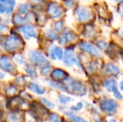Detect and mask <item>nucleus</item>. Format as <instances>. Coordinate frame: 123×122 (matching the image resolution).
I'll use <instances>...</instances> for the list:
<instances>
[{
    "label": "nucleus",
    "mask_w": 123,
    "mask_h": 122,
    "mask_svg": "<svg viewBox=\"0 0 123 122\" xmlns=\"http://www.w3.org/2000/svg\"><path fill=\"white\" fill-rule=\"evenodd\" d=\"M46 37L50 40H56V39H58V34L54 30L49 29L46 32Z\"/></svg>",
    "instance_id": "4be33fe9"
},
{
    "label": "nucleus",
    "mask_w": 123,
    "mask_h": 122,
    "mask_svg": "<svg viewBox=\"0 0 123 122\" xmlns=\"http://www.w3.org/2000/svg\"><path fill=\"white\" fill-rule=\"evenodd\" d=\"M114 1H115L116 3H122L123 0H114Z\"/></svg>",
    "instance_id": "e433bc0d"
},
{
    "label": "nucleus",
    "mask_w": 123,
    "mask_h": 122,
    "mask_svg": "<svg viewBox=\"0 0 123 122\" xmlns=\"http://www.w3.org/2000/svg\"><path fill=\"white\" fill-rule=\"evenodd\" d=\"M117 86V81L114 79H107L104 82V87L108 90L109 92H111L114 87Z\"/></svg>",
    "instance_id": "dca6fc26"
},
{
    "label": "nucleus",
    "mask_w": 123,
    "mask_h": 122,
    "mask_svg": "<svg viewBox=\"0 0 123 122\" xmlns=\"http://www.w3.org/2000/svg\"><path fill=\"white\" fill-rule=\"evenodd\" d=\"M29 89L32 92L35 93V94H39V95L44 94V93H45V89H44V87L39 85V84H37V83H34V82L29 84Z\"/></svg>",
    "instance_id": "2eb2a0df"
},
{
    "label": "nucleus",
    "mask_w": 123,
    "mask_h": 122,
    "mask_svg": "<svg viewBox=\"0 0 123 122\" xmlns=\"http://www.w3.org/2000/svg\"><path fill=\"white\" fill-rule=\"evenodd\" d=\"M22 45V40L18 35L11 34L8 36L5 42L6 50L8 52H13V51L18 49Z\"/></svg>",
    "instance_id": "f03ea898"
},
{
    "label": "nucleus",
    "mask_w": 123,
    "mask_h": 122,
    "mask_svg": "<svg viewBox=\"0 0 123 122\" xmlns=\"http://www.w3.org/2000/svg\"><path fill=\"white\" fill-rule=\"evenodd\" d=\"M52 49H53L54 54H55V56L56 59H58L59 60L63 59L64 52H63V49H62L61 48L59 47V46H55V47H53Z\"/></svg>",
    "instance_id": "a211bd4d"
},
{
    "label": "nucleus",
    "mask_w": 123,
    "mask_h": 122,
    "mask_svg": "<svg viewBox=\"0 0 123 122\" xmlns=\"http://www.w3.org/2000/svg\"><path fill=\"white\" fill-rule=\"evenodd\" d=\"M75 40H76V35L74 34V33L70 29H66L62 34L61 37L60 38V44L65 45V44H68V43L73 42V41Z\"/></svg>",
    "instance_id": "9b49d317"
},
{
    "label": "nucleus",
    "mask_w": 123,
    "mask_h": 122,
    "mask_svg": "<svg viewBox=\"0 0 123 122\" xmlns=\"http://www.w3.org/2000/svg\"><path fill=\"white\" fill-rule=\"evenodd\" d=\"M3 77H4V75H3V73H1V72H0V78H3Z\"/></svg>",
    "instance_id": "4c0bfd02"
},
{
    "label": "nucleus",
    "mask_w": 123,
    "mask_h": 122,
    "mask_svg": "<svg viewBox=\"0 0 123 122\" xmlns=\"http://www.w3.org/2000/svg\"><path fill=\"white\" fill-rule=\"evenodd\" d=\"M40 102H41V104H42L45 108H47V109L53 110V109H55V105L54 104V103H52L51 101L48 100V99H45V98H40Z\"/></svg>",
    "instance_id": "aec40b11"
},
{
    "label": "nucleus",
    "mask_w": 123,
    "mask_h": 122,
    "mask_svg": "<svg viewBox=\"0 0 123 122\" xmlns=\"http://www.w3.org/2000/svg\"><path fill=\"white\" fill-rule=\"evenodd\" d=\"M50 69H51V67L48 66V65H44V66H43L42 68H41L40 70V73L42 74L43 75H47L48 74H49L50 72Z\"/></svg>",
    "instance_id": "cd10ccee"
},
{
    "label": "nucleus",
    "mask_w": 123,
    "mask_h": 122,
    "mask_svg": "<svg viewBox=\"0 0 123 122\" xmlns=\"http://www.w3.org/2000/svg\"><path fill=\"white\" fill-rule=\"evenodd\" d=\"M118 12H119V13L122 15V16H123V4H122V5H120V6H119Z\"/></svg>",
    "instance_id": "f704fd0d"
},
{
    "label": "nucleus",
    "mask_w": 123,
    "mask_h": 122,
    "mask_svg": "<svg viewBox=\"0 0 123 122\" xmlns=\"http://www.w3.org/2000/svg\"><path fill=\"white\" fill-rule=\"evenodd\" d=\"M120 88H121V90L123 91V80H122V82L120 83Z\"/></svg>",
    "instance_id": "c9c22d12"
},
{
    "label": "nucleus",
    "mask_w": 123,
    "mask_h": 122,
    "mask_svg": "<svg viewBox=\"0 0 123 122\" xmlns=\"http://www.w3.org/2000/svg\"><path fill=\"white\" fill-rule=\"evenodd\" d=\"M51 77L55 81H60V80H65L68 75L65 70H61V69H55L52 72Z\"/></svg>",
    "instance_id": "4468645a"
},
{
    "label": "nucleus",
    "mask_w": 123,
    "mask_h": 122,
    "mask_svg": "<svg viewBox=\"0 0 123 122\" xmlns=\"http://www.w3.org/2000/svg\"><path fill=\"white\" fill-rule=\"evenodd\" d=\"M16 92H17V88L15 86H13V85H11V86H8V89L6 90L7 94H8V95H9V96L14 95Z\"/></svg>",
    "instance_id": "a878e982"
},
{
    "label": "nucleus",
    "mask_w": 123,
    "mask_h": 122,
    "mask_svg": "<svg viewBox=\"0 0 123 122\" xmlns=\"http://www.w3.org/2000/svg\"><path fill=\"white\" fill-rule=\"evenodd\" d=\"M64 63H65V65H67L69 67L74 64L77 67H79V68H82L79 59L76 57L74 51L71 49H67L66 51H65V56H64Z\"/></svg>",
    "instance_id": "7ed1b4c3"
},
{
    "label": "nucleus",
    "mask_w": 123,
    "mask_h": 122,
    "mask_svg": "<svg viewBox=\"0 0 123 122\" xmlns=\"http://www.w3.org/2000/svg\"><path fill=\"white\" fill-rule=\"evenodd\" d=\"M102 72H103V74H106V75H119L120 69L113 64H105L102 67Z\"/></svg>",
    "instance_id": "ddd939ff"
},
{
    "label": "nucleus",
    "mask_w": 123,
    "mask_h": 122,
    "mask_svg": "<svg viewBox=\"0 0 123 122\" xmlns=\"http://www.w3.org/2000/svg\"><path fill=\"white\" fill-rule=\"evenodd\" d=\"M29 59L31 60V62H33V63L37 65H39V66L42 65V67H43L48 64V60L44 56V54H41L39 51H35V50L29 51Z\"/></svg>",
    "instance_id": "39448f33"
},
{
    "label": "nucleus",
    "mask_w": 123,
    "mask_h": 122,
    "mask_svg": "<svg viewBox=\"0 0 123 122\" xmlns=\"http://www.w3.org/2000/svg\"><path fill=\"white\" fill-rule=\"evenodd\" d=\"M55 29L57 31H60L63 29V21H58L55 23Z\"/></svg>",
    "instance_id": "7c9ffc66"
},
{
    "label": "nucleus",
    "mask_w": 123,
    "mask_h": 122,
    "mask_svg": "<svg viewBox=\"0 0 123 122\" xmlns=\"http://www.w3.org/2000/svg\"><path fill=\"white\" fill-rule=\"evenodd\" d=\"M25 116H22L19 110H12L6 116L5 122H24Z\"/></svg>",
    "instance_id": "f8f14e48"
},
{
    "label": "nucleus",
    "mask_w": 123,
    "mask_h": 122,
    "mask_svg": "<svg viewBox=\"0 0 123 122\" xmlns=\"http://www.w3.org/2000/svg\"><path fill=\"white\" fill-rule=\"evenodd\" d=\"M120 34H121V35H122V37H123V29H122L120 31Z\"/></svg>",
    "instance_id": "58836bf2"
},
{
    "label": "nucleus",
    "mask_w": 123,
    "mask_h": 122,
    "mask_svg": "<svg viewBox=\"0 0 123 122\" xmlns=\"http://www.w3.org/2000/svg\"><path fill=\"white\" fill-rule=\"evenodd\" d=\"M47 12L49 14V16L53 18H59L63 14L62 8L56 3H49L47 8Z\"/></svg>",
    "instance_id": "0eeeda50"
},
{
    "label": "nucleus",
    "mask_w": 123,
    "mask_h": 122,
    "mask_svg": "<svg viewBox=\"0 0 123 122\" xmlns=\"http://www.w3.org/2000/svg\"><path fill=\"white\" fill-rule=\"evenodd\" d=\"M47 122H62V118L57 113H49L47 115Z\"/></svg>",
    "instance_id": "f3484780"
},
{
    "label": "nucleus",
    "mask_w": 123,
    "mask_h": 122,
    "mask_svg": "<svg viewBox=\"0 0 123 122\" xmlns=\"http://www.w3.org/2000/svg\"><path fill=\"white\" fill-rule=\"evenodd\" d=\"M109 122H117V121H116L114 119H111V120H110V121H109Z\"/></svg>",
    "instance_id": "ea45409f"
},
{
    "label": "nucleus",
    "mask_w": 123,
    "mask_h": 122,
    "mask_svg": "<svg viewBox=\"0 0 123 122\" xmlns=\"http://www.w3.org/2000/svg\"><path fill=\"white\" fill-rule=\"evenodd\" d=\"M82 107H83V104L81 102H79V103H77L75 105L71 106V107H70V110L73 111H79L82 109Z\"/></svg>",
    "instance_id": "c756f323"
},
{
    "label": "nucleus",
    "mask_w": 123,
    "mask_h": 122,
    "mask_svg": "<svg viewBox=\"0 0 123 122\" xmlns=\"http://www.w3.org/2000/svg\"><path fill=\"white\" fill-rule=\"evenodd\" d=\"M0 68L8 73H13L14 70V65L8 56L3 55L0 56Z\"/></svg>",
    "instance_id": "1a4fd4ad"
},
{
    "label": "nucleus",
    "mask_w": 123,
    "mask_h": 122,
    "mask_svg": "<svg viewBox=\"0 0 123 122\" xmlns=\"http://www.w3.org/2000/svg\"><path fill=\"white\" fill-rule=\"evenodd\" d=\"M111 92L113 93L114 96H115L117 99H122V94L120 93V91L118 90V88H117V86L114 87Z\"/></svg>",
    "instance_id": "bb28decb"
},
{
    "label": "nucleus",
    "mask_w": 123,
    "mask_h": 122,
    "mask_svg": "<svg viewBox=\"0 0 123 122\" xmlns=\"http://www.w3.org/2000/svg\"><path fill=\"white\" fill-rule=\"evenodd\" d=\"M65 6L68 7V8H71L74 4V0H65Z\"/></svg>",
    "instance_id": "2f4dec72"
},
{
    "label": "nucleus",
    "mask_w": 123,
    "mask_h": 122,
    "mask_svg": "<svg viewBox=\"0 0 123 122\" xmlns=\"http://www.w3.org/2000/svg\"><path fill=\"white\" fill-rule=\"evenodd\" d=\"M6 29H7L6 26H5V25L3 24L1 21H0V33L3 32V31H4V30H6Z\"/></svg>",
    "instance_id": "72a5a7b5"
},
{
    "label": "nucleus",
    "mask_w": 123,
    "mask_h": 122,
    "mask_svg": "<svg viewBox=\"0 0 123 122\" xmlns=\"http://www.w3.org/2000/svg\"><path fill=\"white\" fill-rule=\"evenodd\" d=\"M6 11H7L6 6H5L4 4H3L2 3H0V13L3 14V13H6Z\"/></svg>",
    "instance_id": "473e14b6"
},
{
    "label": "nucleus",
    "mask_w": 123,
    "mask_h": 122,
    "mask_svg": "<svg viewBox=\"0 0 123 122\" xmlns=\"http://www.w3.org/2000/svg\"><path fill=\"white\" fill-rule=\"evenodd\" d=\"M19 30L27 39L37 37V29L33 25H25L19 28Z\"/></svg>",
    "instance_id": "9d476101"
},
{
    "label": "nucleus",
    "mask_w": 123,
    "mask_h": 122,
    "mask_svg": "<svg viewBox=\"0 0 123 122\" xmlns=\"http://www.w3.org/2000/svg\"><path fill=\"white\" fill-rule=\"evenodd\" d=\"M75 17L80 22H87L91 19V13L87 8L86 7H82V6H79L76 8L75 11Z\"/></svg>",
    "instance_id": "20e7f679"
},
{
    "label": "nucleus",
    "mask_w": 123,
    "mask_h": 122,
    "mask_svg": "<svg viewBox=\"0 0 123 122\" xmlns=\"http://www.w3.org/2000/svg\"><path fill=\"white\" fill-rule=\"evenodd\" d=\"M0 122H3V121H2V119H1V118H0Z\"/></svg>",
    "instance_id": "a19ab883"
},
{
    "label": "nucleus",
    "mask_w": 123,
    "mask_h": 122,
    "mask_svg": "<svg viewBox=\"0 0 123 122\" xmlns=\"http://www.w3.org/2000/svg\"><path fill=\"white\" fill-rule=\"evenodd\" d=\"M79 47L81 50H83L84 52H86V53H89L91 55L95 56V57H100V53L98 49H96V46L92 45V44H89L87 42H81L80 44H79Z\"/></svg>",
    "instance_id": "6e6552de"
},
{
    "label": "nucleus",
    "mask_w": 123,
    "mask_h": 122,
    "mask_svg": "<svg viewBox=\"0 0 123 122\" xmlns=\"http://www.w3.org/2000/svg\"><path fill=\"white\" fill-rule=\"evenodd\" d=\"M29 6L28 3H23L19 6L18 8V13L21 15H24L25 13H27V12L29 11Z\"/></svg>",
    "instance_id": "393cba45"
},
{
    "label": "nucleus",
    "mask_w": 123,
    "mask_h": 122,
    "mask_svg": "<svg viewBox=\"0 0 123 122\" xmlns=\"http://www.w3.org/2000/svg\"><path fill=\"white\" fill-rule=\"evenodd\" d=\"M14 59H15V60L19 64H25V57H24L23 55H21V54H16Z\"/></svg>",
    "instance_id": "c85d7f7f"
},
{
    "label": "nucleus",
    "mask_w": 123,
    "mask_h": 122,
    "mask_svg": "<svg viewBox=\"0 0 123 122\" xmlns=\"http://www.w3.org/2000/svg\"><path fill=\"white\" fill-rule=\"evenodd\" d=\"M65 115L67 116V117L70 118V119L73 122H88L85 119L80 117V116H75V115H74L73 113H71V112H66L65 113Z\"/></svg>",
    "instance_id": "6ab92c4d"
},
{
    "label": "nucleus",
    "mask_w": 123,
    "mask_h": 122,
    "mask_svg": "<svg viewBox=\"0 0 123 122\" xmlns=\"http://www.w3.org/2000/svg\"><path fill=\"white\" fill-rule=\"evenodd\" d=\"M25 70H26V72H27L28 75H29V77L34 78V77H36V75H36V71H35V70H34V68L31 66V65H27Z\"/></svg>",
    "instance_id": "b1692460"
},
{
    "label": "nucleus",
    "mask_w": 123,
    "mask_h": 122,
    "mask_svg": "<svg viewBox=\"0 0 123 122\" xmlns=\"http://www.w3.org/2000/svg\"><path fill=\"white\" fill-rule=\"evenodd\" d=\"M27 21V18L21 17L19 14H15L13 16V23L16 25H20L21 23H24Z\"/></svg>",
    "instance_id": "412c9836"
},
{
    "label": "nucleus",
    "mask_w": 123,
    "mask_h": 122,
    "mask_svg": "<svg viewBox=\"0 0 123 122\" xmlns=\"http://www.w3.org/2000/svg\"><path fill=\"white\" fill-rule=\"evenodd\" d=\"M65 80L67 81V84L65 85L66 91L80 96L86 94V92H87L86 88L81 82L75 80H68V79H66Z\"/></svg>",
    "instance_id": "f257e3e1"
},
{
    "label": "nucleus",
    "mask_w": 123,
    "mask_h": 122,
    "mask_svg": "<svg viewBox=\"0 0 123 122\" xmlns=\"http://www.w3.org/2000/svg\"><path fill=\"white\" fill-rule=\"evenodd\" d=\"M100 105L102 111L108 113V114H113V113L116 112L117 109V103L114 99H107L101 101Z\"/></svg>",
    "instance_id": "423d86ee"
},
{
    "label": "nucleus",
    "mask_w": 123,
    "mask_h": 122,
    "mask_svg": "<svg viewBox=\"0 0 123 122\" xmlns=\"http://www.w3.org/2000/svg\"><path fill=\"white\" fill-rule=\"evenodd\" d=\"M59 100L60 103L62 105H66L67 103L72 101V98H70V96L65 95V94H60V97H59Z\"/></svg>",
    "instance_id": "5701e85b"
}]
</instances>
